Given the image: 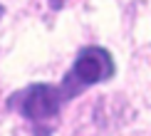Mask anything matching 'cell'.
<instances>
[{"instance_id":"6da1fadb","label":"cell","mask_w":151,"mask_h":136,"mask_svg":"<svg viewBox=\"0 0 151 136\" xmlns=\"http://www.w3.org/2000/svg\"><path fill=\"white\" fill-rule=\"evenodd\" d=\"M111 77H114V57L104 47H84L79 49L77 59H74L72 69L67 72V77L62 79L60 89L65 99H74L87 87L106 82Z\"/></svg>"},{"instance_id":"7a4b0ae2","label":"cell","mask_w":151,"mask_h":136,"mask_svg":"<svg viewBox=\"0 0 151 136\" xmlns=\"http://www.w3.org/2000/svg\"><path fill=\"white\" fill-rule=\"evenodd\" d=\"M62 102V89L55 84H32L27 89L17 92L15 97H10V104L15 107L25 119L30 121H47L60 111Z\"/></svg>"},{"instance_id":"3957f363","label":"cell","mask_w":151,"mask_h":136,"mask_svg":"<svg viewBox=\"0 0 151 136\" xmlns=\"http://www.w3.org/2000/svg\"><path fill=\"white\" fill-rule=\"evenodd\" d=\"M50 3H52V8H55V10H60V8H62V0H50Z\"/></svg>"},{"instance_id":"277c9868","label":"cell","mask_w":151,"mask_h":136,"mask_svg":"<svg viewBox=\"0 0 151 136\" xmlns=\"http://www.w3.org/2000/svg\"><path fill=\"white\" fill-rule=\"evenodd\" d=\"M3 12H5V10H3V5H0V17H3Z\"/></svg>"}]
</instances>
